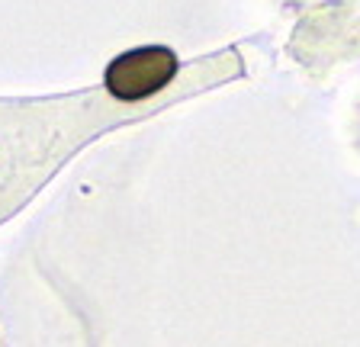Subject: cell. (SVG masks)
<instances>
[{
  "label": "cell",
  "mask_w": 360,
  "mask_h": 347,
  "mask_svg": "<svg viewBox=\"0 0 360 347\" xmlns=\"http://www.w3.org/2000/svg\"><path fill=\"white\" fill-rule=\"evenodd\" d=\"M177 74V55L167 46H142L132 52H122L110 61L106 68V91L116 100L126 103H139V100L155 97L158 91H165Z\"/></svg>",
  "instance_id": "cell-1"
}]
</instances>
